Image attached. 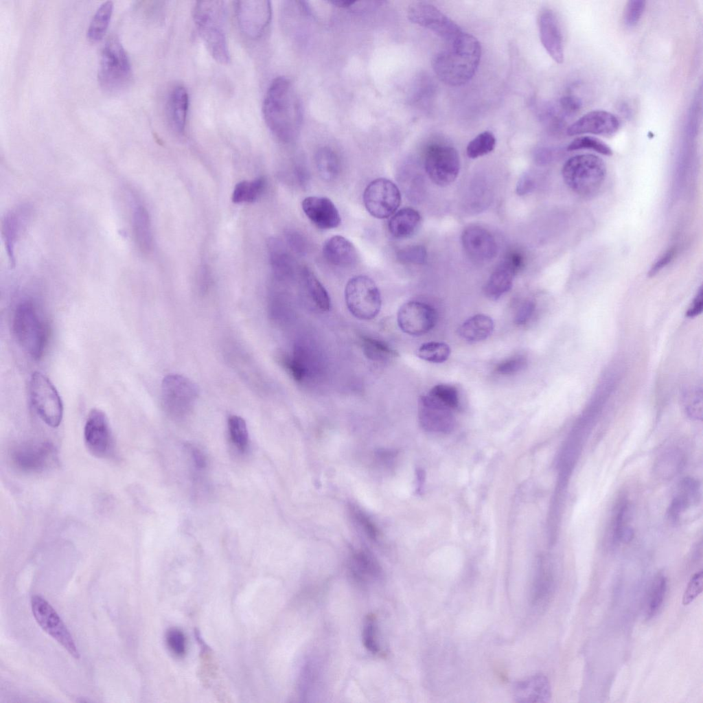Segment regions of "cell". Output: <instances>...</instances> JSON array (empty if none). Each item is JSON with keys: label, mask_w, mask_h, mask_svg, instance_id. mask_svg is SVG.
Listing matches in <instances>:
<instances>
[{"label": "cell", "mask_w": 703, "mask_h": 703, "mask_svg": "<svg viewBox=\"0 0 703 703\" xmlns=\"http://www.w3.org/2000/svg\"><path fill=\"white\" fill-rule=\"evenodd\" d=\"M250 182L243 181L236 184L232 194V200L235 203L249 202Z\"/></svg>", "instance_id": "cell-55"}, {"label": "cell", "mask_w": 703, "mask_h": 703, "mask_svg": "<svg viewBox=\"0 0 703 703\" xmlns=\"http://www.w3.org/2000/svg\"><path fill=\"white\" fill-rule=\"evenodd\" d=\"M84 441L89 451L94 456L104 458L113 450V441L108 419L98 408L90 411L84 426Z\"/></svg>", "instance_id": "cell-17"}, {"label": "cell", "mask_w": 703, "mask_h": 703, "mask_svg": "<svg viewBox=\"0 0 703 703\" xmlns=\"http://www.w3.org/2000/svg\"><path fill=\"white\" fill-rule=\"evenodd\" d=\"M12 328L15 338L23 349L35 360L41 358L47 343L49 330L34 303L26 300L16 306Z\"/></svg>", "instance_id": "cell-5"}, {"label": "cell", "mask_w": 703, "mask_h": 703, "mask_svg": "<svg viewBox=\"0 0 703 703\" xmlns=\"http://www.w3.org/2000/svg\"><path fill=\"white\" fill-rule=\"evenodd\" d=\"M161 395L165 409L173 415H180L192 407L198 391L195 384L188 378L170 374L162 382Z\"/></svg>", "instance_id": "cell-14"}, {"label": "cell", "mask_w": 703, "mask_h": 703, "mask_svg": "<svg viewBox=\"0 0 703 703\" xmlns=\"http://www.w3.org/2000/svg\"><path fill=\"white\" fill-rule=\"evenodd\" d=\"M200 272L199 277L200 286L201 289L205 290L209 284V275L206 268H203Z\"/></svg>", "instance_id": "cell-61"}, {"label": "cell", "mask_w": 703, "mask_h": 703, "mask_svg": "<svg viewBox=\"0 0 703 703\" xmlns=\"http://www.w3.org/2000/svg\"><path fill=\"white\" fill-rule=\"evenodd\" d=\"M97 78L101 88L110 93H119L130 83V62L116 36H110L102 48Z\"/></svg>", "instance_id": "cell-6"}, {"label": "cell", "mask_w": 703, "mask_h": 703, "mask_svg": "<svg viewBox=\"0 0 703 703\" xmlns=\"http://www.w3.org/2000/svg\"><path fill=\"white\" fill-rule=\"evenodd\" d=\"M282 362L296 381L301 382L304 378L306 368L298 354H295L292 358H284Z\"/></svg>", "instance_id": "cell-51"}, {"label": "cell", "mask_w": 703, "mask_h": 703, "mask_svg": "<svg viewBox=\"0 0 703 703\" xmlns=\"http://www.w3.org/2000/svg\"><path fill=\"white\" fill-rule=\"evenodd\" d=\"M541 43L551 58L558 64L564 60L563 36L558 19L549 9L542 10L538 16Z\"/></svg>", "instance_id": "cell-20"}, {"label": "cell", "mask_w": 703, "mask_h": 703, "mask_svg": "<svg viewBox=\"0 0 703 703\" xmlns=\"http://www.w3.org/2000/svg\"><path fill=\"white\" fill-rule=\"evenodd\" d=\"M516 273L503 260L491 274L484 287L485 296L491 300H497L512 287Z\"/></svg>", "instance_id": "cell-26"}, {"label": "cell", "mask_w": 703, "mask_h": 703, "mask_svg": "<svg viewBox=\"0 0 703 703\" xmlns=\"http://www.w3.org/2000/svg\"><path fill=\"white\" fill-rule=\"evenodd\" d=\"M353 575L358 579L365 580L379 573V566L373 556L367 551H358L354 553L350 562Z\"/></svg>", "instance_id": "cell-35"}, {"label": "cell", "mask_w": 703, "mask_h": 703, "mask_svg": "<svg viewBox=\"0 0 703 703\" xmlns=\"http://www.w3.org/2000/svg\"><path fill=\"white\" fill-rule=\"evenodd\" d=\"M113 3L111 1L104 2L95 13L87 31V37L92 42L102 38L105 34L113 14Z\"/></svg>", "instance_id": "cell-34"}, {"label": "cell", "mask_w": 703, "mask_h": 703, "mask_svg": "<svg viewBox=\"0 0 703 703\" xmlns=\"http://www.w3.org/2000/svg\"><path fill=\"white\" fill-rule=\"evenodd\" d=\"M702 306H703L702 288V287H700L699 290L698 291L695 298L693 299V302H692L691 306L689 307V310H687V312L686 313V315L688 317H690V318L695 317V316H698V314H700L702 312Z\"/></svg>", "instance_id": "cell-57"}, {"label": "cell", "mask_w": 703, "mask_h": 703, "mask_svg": "<svg viewBox=\"0 0 703 703\" xmlns=\"http://www.w3.org/2000/svg\"><path fill=\"white\" fill-rule=\"evenodd\" d=\"M563 180L575 194L590 197L597 194L603 187L607 166L599 156L581 154L569 158L562 170Z\"/></svg>", "instance_id": "cell-4"}, {"label": "cell", "mask_w": 703, "mask_h": 703, "mask_svg": "<svg viewBox=\"0 0 703 703\" xmlns=\"http://www.w3.org/2000/svg\"><path fill=\"white\" fill-rule=\"evenodd\" d=\"M518 702H549L551 688L548 678L543 674H535L518 682L514 690Z\"/></svg>", "instance_id": "cell-23"}, {"label": "cell", "mask_w": 703, "mask_h": 703, "mask_svg": "<svg viewBox=\"0 0 703 703\" xmlns=\"http://www.w3.org/2000/svg\"><path fill=\"white\" fill-rule=\"evenodd\" d=\"M11 459L20 470L27 473H41L53 468L57 462L54 446L45 441L25 442L12 451Z\"/></svg>", "instance_id": "cell-12"}, {"label": "cell", "mask_w": 703, "mask_h": 703, "mask_svg": "<svg viewBox=\"0 0 703 703\" xmlns=\"http://www.w3.org/2000/svg\"><path fill=\"white\" fill-rule=\"evenodd\" d=\"M533 187L532 179L527 174L521 177L517 185L516 191L518 194L524 195L530 192Z\"/></svg>", "instance_id": "cell-60"}, {"label": "cell", "mask_w": 703, "mask_h": 703, "mask_svg": "<svg viewBox=\"0 0 703 703\" xmlns=\"http://www.w3.org/2000/svg\"><path fill=\"white\" fill-rule=\"evenodd\" d=\"M133 230L137 244L143 253H148L152 246L150 220L147 210L138 206L133 215Z\"/></svg>", "instance_id": "cell-29"}, {"label": "cell", "mask_w": 703, "mask_h": 703, "mask_svg": "<svg viewBox=\"0 0 703 703\" xmlns=\"http://www.w3.org/2000/svg\"><path fill=\"white\" fill-rule=\"evenodd\" d=\"M427 394L441 404L456 409L459 405V393L452 385L439 384L433 387Z\"/></svg>", "instance_id": "cell-41"}, {"label": "cell", "mask_w": 703, "mask_h": 703, "mask_svg": "<svg viewBox=\"0 0 703 703\" xmlns=\"http://www.w3.org/2000/svg\"><path fill=\"white\" fill-rule=\"evenodd\" d=\"M20 221L17 214L12 211L5 217L2 225V233L6 249L12 264L14 262V246L20 230Z\"/></svg>", "instance_id": "cell-39"}, {"label": "cell", "mask_w": 703, "mask_h": 703, "mask_svg": "<svg viewBox=\"0 0 703 703\" xmlns=\"http://www.w3.org/2000/svg\"><path fill=\"white\" fill-rule=\"evenodd\" d=\"M685 410L693 419H702V389H693L684 395Z\"/></svg>", "instance_id": "cell-45"}, {"label": "cell", "mask_w": 703, "mask_h": 703, "mask_svg": "<svg viewBox=\"0 0 703 703\" xmlns=\"http://www.w3.org/2000/svg\"><path fill=\"white\" fill-rule=\"evenodd\" d=\"M168 106L173 126L178 132L183 133L189 107L188 93L184 87L176 86L174 88L170 95Z\"/></svg>", "instance_id": "cell-28"}, {"label": "cell", "mask_w": 703, "mask_h": 703, "mask_svg": "<svg viewBox=\"0 0 703 703\" xmlns=\"http://www.w3.org/2000/svg\"><path fill=\"white\" fill-rule=\"evenodd\" d=\"M302 276L308 296L315 307L321 312L329 311L331 301L325 287L314 273L306 268L303 270Z\"/></svg>", "instance_id": "cell-30"}, {"label": "cell", "mask_w": 703, "mask_h": 703, "mask_svg": "<svg viewBox=\"0 0 703 703\" xmlns=\"http://www.w3.org/2000/svg\"><path fill=\"white\" fill-rule=\"evenodd\" d=\"M646 1L630 0L627 2L623 11V23L627 27H633L639 22L645 10Z\"/></svg>", "instance_id": "cell-46"}, {"label": "cell", "mask_w": 703, "mask_h": 703, "mask_svg": "<svg viewBox=\"0 0 703 703\" xmlns=\"http://www.w3.org/2000/svg\"><path fill=\"white\" fill-rule=\"evenodd\" d=\"M29 389L37 414L49 426L58 427L62 419L63 406L54 385L46 376L35 371L31 376Z\"/></svg>", "instance_id": "cell-8"}, {"label": "cell", "mask_w": 703, "mask_h": 703, "mask_svg": "<svg viewBox=\"0 0 703 703\" xmlns=\"http://www.w3.org/2000/svg\"><path fill=\"white\" fill-rule=\"evenodd\" d=\"M315 163L320 176L326 181H332L340 172V161L336 154L330 148H319L315 154Z\"/></svg>", "instance_id": "cell-33"}, {"label": "cell", "mask_w": 703, "mask_h": 703, "mask_svg": "<svg viewBox=\"0 0 703 703\" xmlns=\"http://www.w3.org/2000/svg\"><path fill=\"white\" fill-rule=\"evenodd\" d=\"M463 247L473 260L485 262L493 260L497 253L494 238L486 229L479 227L465 229L461 235Z\"/></svg>", "instance_id": "cell-22"}, {"label": "cell", "mask_w": 703, "mask_h": 703, "mask_svg": "<svg viewBox=\"0 0 703 703\" xmlns=\"http://www.w3.org/2000/svg\"><path fill=\"white\" fill-rule=\"evenodd\" d=\"M420 222L419 213L415 209L405 207L397 211L391 216L388 222V229L395 238H407L417 231Z\"/></svg>", "instance_id": "cell-25"}, {"label": "cell", "mask_w": 703, "mask_h": 703, "mask_svg": "<svg viewBox=\"0 0 703 703\" xmlns=\"http://www.w3.org/2000/svg\"><path fill=\"white\" fill-rule=\"evenodd\" d=\"M678 252L676 246H671L666 250L652 265L648 271V276L653 277L667 266L676 257Z\"/></svg>", "instance_id": "cell-52"}, {"label": "cell", "mask_w": 703, "mask_h": 703, "mask_svg": "<svg viewBox=\"0 0 703 703\" xmlns=\"http://www.w3.org/2000/svg\"><path fill=\"white\" fill-rule=\"evenodd\" d=\"M266 185V180L263 177H260L249 183V202L251 203L255 201L262 193Z\"/></svg>", "instance_id": "cell-56"}, {"label": "cell", "mask_w": 703, "mask_h": 703, "mask_svg": "<svg viewBox=\"0 0 703 703\" xmlns=\"http://www.w3.org/2000/svg\"><path fill=\"white\" fill-rule=\"evenodd\" d=\"M620 128V121L610 112L603 110L590 111L577 119L566 130L569 136L592 134L612 136Z\"/></svg>", "instance_id": "cell-18"}, {"label": "cell", "mask_w": 703, "mask_h": 703, "mask_svg": "<svg viewBox=\"0 0 703 703\" xmlns=\"http://www.w3.org/2000/svg\"><path fill=\"white\" fill-rule=\"evenodd\" d=\"M322 252L324 258L329 263L339 267L352 266L358 260V253L354 245L349 240L339 235L332 236L325 240Z\"/></svg>", "instance_id": "cell-24"}, {"label": "cell", "mask_w": 703, "mask_h": 703, "mask_svg": "<svg viewBox=\"0 0 703 703\" xmlns=\"http://www.w3.org/2000/svg\"><path fill=\"white\" fill-rule=\"evenodd\" d=\"M301 207L307 218L319 229H334L341 224L338 209L327 197L308 196L303 200Z\"/></svg>", "instance_id": "cell-21"}, {"label": "cell", "mask_w": 703, "mask_h": 703, "mask_svg": "<svg viewBox=\"0 0 703 703\" xmlns=\"http://www.w3.org/2000/svg\"><path fill=\"white\" fill-rule=\"evenodd\" d=\"M407 14L412 23L430 30L447 43L463 32L452 19L427 2L412 5Z\"/></svg>", "instance_id": "cell-15"}, {"label": "cell", "mask_w": 703, "mask_h": 703, "mask_svg": "<svg viewBox=\"0 0 703 703\" xmlns=\"http://www.w3.org/2000/svg\"><path fill=\"white\" fill-rule=\"evenodd\" d=\"M590 150L605 156L613 154L612 148L602 140L591 136H580L574 139L567 146V150Z\"/></svg>", "instance_id": "cell-40"}, {"label": "cell", "mask_w": 703, "mask_h": 703, "mask_svg": "<svg viewBox=\"0 0 703 703\" xmlns=\"http://www.w3.org/2000/svg\"><path fill=\"white\" fill-rule=\"evenodd\" d=\"M286 240L293 251L297 253H302L304 251V241L303 238L297 233L293 231L287 232Z\"/></svg>", "instance_id": "cell-58"}, {"label": "cell", "mask_w": 703, "mask_h": 703, "mask_svg": "<svg viewBox=\"0 0 703 703\" xmlns=\"http://www.w3.org/2000/svg\"><path fill=\"white\" fill-rule=\"evenodd\" d=\"M228 424L232 441L240 450H244L249 437L245 421L240 417L232 415L229 418Z\"/></svg>", "instance_id": "cell-42"}, {"label": "cell", "mask_w": 703, "mask_h": 703, "mask_svg": "<svg viewBox=\"0 0 703 703\" xmlns=\"http://www.w3.org/2000/svg\"><path fill=\"white\" fill-rule=\"evenodd\" d=\"M494 328V323L490 316L478 314L465 320L459 326L457 332L463 339L470 342H477L490 336Z\"/></svg>", "instance_id": "cell-27"}, {"label": "cell", "mask_w": 703, "mask_h": 703, "mask_svg": "<svg viewBox=\"0 0 703 703\" xmlns=\"http://www.w3.org/2000/svg\"><path fill=\"white\" fill-rule=\"evenodd\" d=\"M360 342L364 355L373 362H388L399 356L398 353L387 343L376 338L362 336Z\"/></svg>", "instance_id": "cell-32"}, {"label": "cell", "mask_w": 703, "mask_h": 703, "mask_svg": "<svg viewBox=\"0 0 703 703\" xmlns=\"http://www.w3.org/2000/svg\"><path fill=\"white\" fill-rule=\"evenodd\" d=\"M452 410L438 402L427 393L419 400L418 415L421 426L426 430L448 433L454 425Z\"/></svg>", "instance_id": "cell-19"}, {"label": "cell", "mask_w": 703, "mask_h": 703, "mask_svg": "<svg viewBox=\"0 0 703 703\" xmlns=\"http://www.w3.org/2000/svg\"><path fill=\"white\" fill-rule=\"evenodd\" d=\"M505 260L510 265L516 273H518L524 266V257L521 253L518 252H511L509 253Z\"/></svg>", "instance_id": "cell-59"}, {"label": "cell", "mask_w": 703, "mask_h": 703, "mask_svg": "<svg viewBox=\"0 0 703 703\" xmlns=\"http://www.w3.org/2000/svg\"><path fill=\"white\" fill-rule=\"evenodd\" d=\"M350 509L355 520L361 527L367 535L373 540L376 539L378 536V529L369 518L361 509L356 507H352Z\"/></svg>", "instance_id": "cell-50"}, {"label": "cell", "mask_w": 703, "mask_h": 703, "mask_svg": "<svg viewBox=\"0 0 703 703\" xmlns=\"http://www.w3.org/2000/svg\"><path fill=\"white\" fill-rule=\"evenodd\" d=\"M31 606L34 617L40 627L73 657L78 658L79 652L71 634L51 606L39 595L32 597Z\"/></svg>", "instance_id": "cell-13"}, {"label": "cell", "mask_w": 703, "mask_h": 703, "mask_svg": "<svg viewBox=\"0 0 703 703\" xmlns=\"http://www.w3.org/2000/svg\"><path fill=\"white\" fill-rule=\"evenodd\" d=\"M560 105L565 114L572 115L579 111L581 106V102L575 96H564L560 99Z\"/></svg>", "instance_id": "cell-54"}, {"label": "cell", "mask_w": 703, "mask_h": 703, "mask_svg": "<svg viewBox=\"0 0 703 703\" xmlns=\"http://www.w3.org/2000/svg\"><path fill=\"white\" fill-rule=\"evenodd\" d=\"M535 309V304L533 301L527 300L524 301L516 314L514 317L515 323L519 325L526 324L533 316Z\"/></svg>", "instance_id": "cell-53"}, {"label": "cell", "mask_w": 703, "mask_h": 703, "mask_svg": "<svg viewBox=\"0 0 703 703\" xmlns=\"http://www.w3.org/2000/svg\"><path fill=\"white\" fill-rule=\"evenodd\" d=\"M345 298L350 313L361 320L374 319L380 312L382 299L374 281L366 275H357L347 281Z\"/></svg>", "instance_id": "cell-7"}, {"label": "cell", "mask_w": 703, "mask_h": 703, "mask_svg": "<svg viewBox=\"0 0 703 703\" xmlns=\"http://www.w3.org/2000/svg\"><path fill=\"white\" fill-rule=\"evenodd\" d=\"M166 643L170 650L176 656H182L185 653V637L179 630H169L166 634Z\"/></svg>", "instance_id": "cell-47"}, {"label": "cell", "mask_w": 703, "mask_h": 703, "mask_svg": "<svg viewBox=\"0 0 703 703\" xmlns=\"http://www.w3.org/2000/svg\"><path fill=\"white\" fill-rule=\"evenodd\" d=\"M425 170L430 180L444 187L454 182L460 169L459 156L452 147L433 145L428 148L424 157Z\"/></svg>", "instance_id": "cell-10"}, {"label": "cell", "mask_w": 703, "mask_h": 703, "mask_svg": "<svg viewBox=\"0 0 703 703\" xmlns=\"http://www.w3.org/2000/svg\"><path fill=\"white\" fill-rule=\"evenodd\" d=\"M481 57V46L472 35L461 32L433 61V69L443 83L459 87L468 83L475 75Z\"/></svg>", "instance_id": "cell-2"}, {"label": "cell", "mask_w": 703, "mask_h": 703, "mask_svg": "<svg viewBox=\"0 0 703 703\" xmlns=\"http://www.w3.org/2000/svg\"><path fill=\"white\" fill-rule=\"evenodd\" d=\"M451 349L448 345L442 342H428L422 344L416 351L420 359L433 363L445 362L450 356Z\"/></svg>", "instance_id": "cell-37"}, {"label": "cell", "mask_w": 703, "mask_h": 703, "mask_svg": "<svg viewBox=\"0 0 703 703\" xmlns=\"http://www.w3.org/2000/svg\"><path fill=\"white\" fill-rule=\"evenodd\" d=\"M667 589V578L662 574H658L650 587L646 603L647 619L653 617L660 609Z\"/></svg>", "instance_id": "cell-36"}, {"label": "cell", "mask_w": 703, "mask_h": 703, "mask_svg": "<svg viewBox=\"0 0 703 703\" xmlns=\"http://www.w3.org/2000/svg\"><path fill=\"white\" fill-rule=\"evenodd\" d=\"M267 246L270 264L275 275L279 277L289 275L292 270V260L284 244L279 240L271 238L268 240Z\"/></svg>", "instance_id": "cell-31"}, {"label": "cell", "mask_w": 703, "mask_h": 703, "mask_svg": "<svg viewBox=\"0 0 703 703\" xmlns=\"http://www.w3.org/2000/svg\"><path fill=\"white\" fill-rule=\"evenodd\" d=\"M362 200L367 211L373 217L384 219L397 211L401 204V194L392 181L378 178L367 185Z\"/></svg>", "instance_id": "cell-9"}, {"label": "cell", "mask_w": 703, "mask_h": 703, "mask_svg": "<svg viewBox=\"0 0 703 703\" xmlns=\"http://www.w3.org/2000/svg\"><path fill=\"white\" fill-rule=\"evenodd\" d=\"M362 643L365 647L372 654H378L380 645L378 643L376 620L373 615H368L362 629Z\"/></svg>", "instance_id": "cell-44"}, {"label": "cell", "mask_w": 703, "mask_h": 703, "mask_svg": "<svg viewBox=\"0 0 703 703\" xmlns=\"http://www.w3.org/2000/svg\"><path fill=\"white\" fill-rule=\"evenodd\" d=\"M527 361L523 356H515L500 362L496 367V371L500 374H512L526 367Z\"/></svg>", "instance_id": "cell-49"}, {"label": "cell", "mask_w": 703, "mask_h": 703, "mask_svg": "<svg viewBox=\"0 0 703 703\" xmlns=\"http://www.w3.org/2000/svg\"><path fill=\"white\" fill-rule=\"evenodd\" d=\"M496 138L490 131L479 134L469 142L466 153L469 158L476 159L491 152L495 148Z\"/></svg>", "instance_id": "cell-38"}, {"label": "cell", "mask_w": 703, "mask_h": 703, "mask_svg": "<svg viewBox=\"0 0 703 703\" xmlns=\"http://www.w3.org/2000/svg\"><path fill=\"white\" fill-rule=\"evenodd\" d=\"M396 257L402 264H422L426 261L427 252L422 245H411L400 249Z\"/></svg>", "instance_id": "cell-43"}, {"label": "cell", "mask_w": 703, "mask_h": 703, "mask_svg": "<svg viewBox=\"0 0 703 703\" xmlns=\"http://www.w3.org/2000/svg\"><path fill=\"white\" fill-rule=\"evenodd\" d=\"M703 590V571L701 570L691 578L682 597V603H691Z\"/></svg>", "instance_id": "cell-48"}, {"label": "cell", "mask_w": 703, "mask_h": 703, "mask_svg": "<svg viewBox=\"0 0 703 703\" xmlns=\"http://www.w3.org/2000/svg\"><path fill=\"white\" fill-rule=\"evenodd\" d=\"M235 13L240 32L249 39L260 38L272 17L270 2L266 0L235 1Z\"/></svg>", "instance_id": "cell-11"}, {"label": "cell", "mask_w": 703, "mask_h": 703, "mask_svg": "<svg viewBox=\"0 0 703 703\" xmlns=\"http://www.w3.org/2000/svg\"><path fill=\"white\" fill-rule=\"evenodd\" d=\"M193 18L210 55L221 64L230 60L224 31L226 6L222 1H201L194 6Z\"/></svg>", "instance_id": "cell-3"}, {"label": "cell", "mask_w": 703, "mask_h": 703, "mask_svg": "<svg viewBox=\"0 0 703 703\" xmlns=\"http://www.w3.org/2000/svg\"><path fill=\"white\" fill-rule=\"evenodd\" d=\"M262 113L267 127L279 141L287 143L297 138L303 121L302 108L288 78L279 76L271 82L264 99Z\"/></svg>", "instance_id": "cell-1"}, {"label": "cell", "mask_w": 703, "mask_h": 703, "mask_svg": "<svg viewBox=\"0 0 703 703\" xmlns=\"http://www.w3.org/2000/svg\"><path fill=\"white\" fill-rule=\"evenodd\" d=\"M437 313L428 303L411 301L399 309L397 321L400 329L411 336H422L430 331L436 324Z\"/></svg>", "instance_id": "cell-16"}]
</instances>
